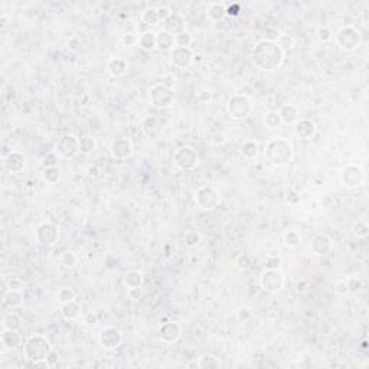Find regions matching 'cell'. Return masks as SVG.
I'll return each instance as SVG.
<instances>
[{"instance_id": "cell-53", "label": "cell", "mask_w": 369, "mask_h": 369, "mask_svg": "<svg viewBox=\"0 0 369 369\" xmlns=\"http://www.w3.org/2000/svg\"><path fill=\"white\" fill-rule=\"evenodd\" d=\"M172 13H173V12H172L170 7H168V6H160V7H157V16H159V21H160V22L168 21V19L170 18Z\"/></svg>"}, {"instance_id": "cell-57", "label": "cell", "mask_w": 369, "mask_h": 369, "mask_svg": "<svg viewBox=\"0 0 369 369\" xmlns=\"http://www.w3.org/2000/svg\"><path fill=\"white\" fill-rule=\"evenodd\" d=\"M237 267L239 270H248L251 267V258L248 255H245V254L239 255L237 258Z\"/></svg>"}, {"instance_id": "cell-50", "label": "cell", "mask_w": 369, "mask_h": 369, "mask_svg": "<svg viewBox=\"0 0 369 369\" xmlns=\"http://www.w3.org/2000/svg\"><path fill=\"white\" fill-rule=\"evenodd\" d=\"M280 35H282V32H280L279 29L270 28V29H267V30H265V36H264L262 39H265V41H271V42H277V41H279V38H280Z\"/></svg>"}, {"instance_id": "cell-36", "label": "cell", "mask_w": 369, "mask_h": 369, "mask_svg": "<svg viewBox=\"0 0 369 369\" xmlns=\"http://www.w3.org/2000/svg\"><path fill=\"white\" fill-rule=\"evenodd\" d=\"M97 149V142L92 136H84L80 139V153L83 154H91Z\"/></svg>"}, {"instance_id": "cell-15", "label": "cell", "mask_w": 369, "mask_h": 369, "mask_svg": "<svg viewBox=\"0 0 369 369\" xmlns=\"http://www.w3.org/2000/svg\"><path fill=\"white\" fill-rule=\"evenodd\" d=\"M110 154L115 160H127L133 154V143L126 137L115 139L110 144Z\"/></svg>"}, {"instance_id": "cell-43", "label": "cell", "mask_w": 369, "mask_h": 369, "mask_svg": "<svg viewBox=\"0 0 369 369\" xmlns=\"http://www.w3.org/2000/svg\"><path fill=\"white\" fill-rule=\"evenodd\" d=\"M183 241L188 248H196L200 242V234L196 231H188L183 237Z\"/></svg>"}, {"instance_id": "cell-26", "label": "cell", "mask_w": 369, "mask_h": 369, "mask_svg": "<svg viewBox=\"0 0 369 369\" xmlns=\"http://www.w3.org/2000/svg\"><path fill=\"white\" fill-rule=\"evenodd\" d=\"M81 314V304L77 300H72L69 303L61 304V316L65 320H75Z\"/></svg>"}, {"instance_id": "cell-60", "label": "cell", "mask_w": 369, "mask_h": 369, "mask_svg": "<svg viewBox=\"0 0 369 369\" xmlns=\"http://www.w3.org/2000/svg\"><path fill=\"white\" fill-rule=\"evenodd\" d=\"M361 349H362V350H367V349H368V342H367L365 339L361 342Z\"/></svg>"}, {"instance_id": "cell-31", "label": "cell", "mask_w": 369, "mask_h": 369, "mask_svg": "<svg viewBox=\"0 0 369 369\" xmlns=\"http://www.w3.org/2000/svg\"><path fill=\"white\" fill-rule=\"evenodd\" d=\"M142 129L144 131V134L147 136V137H156L159 133H160V124H159V121H157V118L156 117H153V115H149V117H146L144 120H143V123H142Z\"/></svg>"}, {"instance_id": "cell-23", "label": "cell", "mask_w": 369, "mask_h": 369, "mask_svg": "<svg viewBox=\"0 0 369 369\" xmlns=\"http://www.w3.org/2000/svg\"><path fill=\"white\" fill-rule=\"evenodd\" d=\"M129 69V64L126 59L123 58H111L109 62H107V71L111 77L114 78H118V77H123Z\"/></svg>"}, {"instance_id": "cell-24", "label": "cell", "mask_w": 369, "mask_h": 369, "mask_svg": "<svg viewBox=\"0 0 369 369\" xmlns=\"http://www.w3.org/2000/svg\"><path fill=\"white\" fill-rule=\"evenodd\" d=\"M206 16L212 22H222L227 18V6L224 3H219V1L211 3L209 7H208V10H206Z\"/></svg>"}, {"instance_id": "cell-40", "label": "cell", "mask_w": 369, "mask_h": 369, "mask_svg": "<svg viewBox=\"0 0 369 369\" xmlns=\"http://www.w3.org/2000/svg\"><path fill=\"white\" fill-rule=\"evenodd\" d=\"M57 300L61 304L69 303V302L75 300V291L72 288H69V287H62L57 293Z\"/></svg>"}, {"instance_id": "cell-45", "label": "cell", "mask_w": 369, "mask_h": 369, "mask_svg": "<svg viewBox=\"0 0 369 369\" xmlns=\"http://www.w3.org/2000/svg\"><path fill=\"white\" fill-rule=\"evenodd\" d=\"M227 142H228V137H227V134L224 131H215L211 136V143L214 146H224Z\"/></svg>"}, {"instance_id": "cell-35", "label": "cell", "mask_w": 369, "mask_h": 369, "mask_svg": "<svg viewBox=\"0 0 369 369\" xmlns=\"http://www.w3.org/2000/svg\"><path fill=\"white\" fill-rule=\"evenodd\" d=\"M221 367L219 359L212 355H202L198 359V368L199 369H218Z\"/></svg>"}, {"instance_id": "cell-13", "label": "cell", "mask_w": 369, "mask_h": 369, "mask_svg": "<svg viewBox=\"0 0 369 369\" xmlns=\"http://www.w3.org/2000/svg\"><path fill=\"white\" fill-rule=\"evenodd\" d=\"M98 341H100V345L103 349L114 350L121 345L123 333L120 332V329H117L114 326H106L104 329H101Z\"/></svg>"}, {"instance_id": "cell-11", "label": "cell", "mask_w": 369, "mask_h": 369, "mask_svg": "<svg viewBox=\"0 0 369 369\" xmlns=\"http://www.w3.org/2000/svg\"><path fill=\"white\" fill-rule=\"evenodd\" d=\"M59 238V229L52 222H41L35 229V239L42 247H51Z\"/></svg>"}, {"instance_id": "cell-16", "label": "cell", "mask_w": 369, "mask_h": 369, "mask_svg": "<svg viewBox=\"0 0 369 369\" xmlns=\"http://www.w3.org/2000/svg\"><path fill=\"white\" fill-rule=\"evenodd\" d=\"M182 336V326L177 322H168L163 323L159 329V338L165 343H174Z\"/></svg>"}, {"instance_id": "cell-52", "label": "cell", "mask_w": 369, "mask_h": 369, "mask_svg": "<svg viewBox=\"0 0 369 369\" xmlns=\"http://www.w3.org/2000/svg\"><path fill=\"white\" fill-rule=\"evenodd\" d=\"M332 30L327 28V26H322L319 30H317V36H319V41L320 42H329L332 39Z\"/></svg>"}, {"instance_id": "cell-56", "label": "cell", "mask_w": 369, "mask_h": 369, "mask_svg": "<svg viewBox=\"0 0 369 369\" xmlns=\"http://www.w3.org/2000/svg\"><path fill=\"white\" fill-rule=\"evenodd\" d=\"M251 316H253V312H251V309L250 307H239L238 309V320L239 322H247V320H250L251 319Z\"/></svg>"}, {"instance_id": "cell-59", "label": "cell", "mask_w": 369, "mask_h": 369, "mask_svg": "<svg viewBox=\"0 0 369 369\" xmlns=\"http://www.w3.org/2000/svg\"><path fill=\"white\" fill-rule=\"evenodd\" d=\"M137 30H139V35H142V33H146V32H149V30H152V29H150V26H147L146 23L142 22V25L137 26Z\"/></svg>"}, {"instance_id": "cell-33", "label": "cell", "mask_w": 369, "mask_h": 369, "mask_svg": "<svg viewBox=\"0 0 369 369\" xmlns=\"http://www.w3.org/2000/svg\"><path fill=\"white\" fill-rule=\"evenodd\" d=\"M42 180L46 182L48 185H55L59 182L61 176H62V172L58 166H52V168H44L42 170Z\"/></svg>"}, {"instance_id": "cell-38", "label": "cell", "mask_w": 369, "mask_h": 369, "mask_svg": "<svg viewBox=\"0 0 369 369\" xmlns=\"http://www.w3.org/2000/svg\"><path fill=\"white\" fill-rule=\"evenodd\" d=\"M77 262H78V257H77V254L74 253V251H64L62 254H61V257H59V264L62 265V267H65V268H72V267H75L77 265Z\"/></svg>"}, {"instance_id": "cell-2", "label": "cell", "mask_w": 369, "mask_h": 369, "mask_svg": "<svg viewBox=\"0 0 369 369\" xmlns=\"http://www.w3.org/2000/svg\"><path fill=\"white\" fill-rule=\"evenodd\" d=\"M264 156L270 165L276 168H284L293 160L294 149L290 140L283 139V137H276L267 142L265 149H264Z\"/></svg>"}, {"instance_id": "cell-37", "label": "cell", "mask_w": 369, "mask_h": 369, "mask_svg": "<svg viewBox=\"0 0 369 369\" xmlns=\"http://www.w3.org/2000/svg\"><path fill=\"white\" fill-rule=\"evenodd\" d=\"M142 22L146 23L147 26H156L157 23L160 22L159 21V16H157V7H147L143 10L142 13Z\"/></svg>"}, {"instance_id": "cell-30", "label": "cell", "mask_w": 369, "mask_h": 369, "mask_svg": "<svg viewBox=\"0 0 369 369\" xmlns=\"http://www.w3.org/2000/svg\"><path fill=\"white\" fill-rule=\"evenodd\" d=\"M264 124L270 130H279L283 126L282 117L279 114V110H270L264 115Z\"/></svg>"}, {"instance_id": "cell-6", "label": "cell", "mask_w": 369, "mask_h": 369, "mask_svg": "<svg viewBox=\"0 0 369 369\" xmlns=\"http://www.w3.org/2000/svg\"><path fill=\"white\" fill-rule=\"evenodd\" d=\"M253 104L248 95L245 94H234L227 103V113L232 120H242L250 115Z\"/></svg>"}, {"instance_id": "cell-39", "label": "cell", "mask_w": 369, "mask_h": 369, "mask_svg": "<svg viewBox=\"0 0 369 369\" xmlns=\"http://www.w3.org/2000/svg\"><path fill=\"white\" fill-rule=\"evenodd\" d=\"M352 234L358 238H365L369 234V225L365 221H356L352 225Z\"/></svg>"}, {"instance_id": "cell-14", "label": "cell", "mask_w": 369, "mask_h": 369, "mask_svg": "<svg viewBox=\"0 0 369 369\" xmlns=\"http://www.w3.org/2000/svg\"><path fill=\"white\" fill-rule=\"evenodd\" d=\"M194 57L195 54L192 52L191 48H182V46H174L169 52V59L170 64L177 69H186L194 64Z\"/></svg>"}, {"instance_id": "cell-17", "label": "cell", "mask_w": 369, "mask_h": 369, "mask_svg": "<svg viewBox=\"0 0 369 369\" xmlns=\"http://www.w3.org/2000/svg\"><path fill=\"white\" fill-rule=\"evenodd\" d=\"M3 165L9 173L18 174L23 172V169L26 168V157L22 153L10 152L7 156L3 157Z\"/></svg>"}, {"instance_id": "cell-42", "label": "cell", "mask_w": 369, "mask_h": 369, "mask_svg": "<svg viewBox=\"0 0 369 369\" xmlns=\"http://www.w3.org/2000/svg\"><path fill=\"white\" fill-rule=\"evenodd\" d=\"M173 38L174 46H182V48H189V45L192 44V41H194L192 35H191L188 30H185V32H182V33L176 35Z\"/></svg>"}, {"instance_id": "cell-4", "label": "cell", "mask_w": 369, "mask_h": 369, "mask_svg": "<svg viewBox=\"0 0 369 369\" xmlns=\"http://www.w3.org/2000/svg\"><path fill=\"white\" fill-rule=\"evenodd\" d=\"M149 98L154 109H170L174 103V92L173 89L169 85H166L165 83H157L150 87Z\"/></svg>"}, {"instance_id": "cell-19", "label": "cell", "mask_w": 369, "mask_h": 369, "mask_svg": "<svg viewBox=\"0 0 369 369\" xmlns=\"http://www.w3.org/2000/svg\"><path fill=\"white\" fill-rule=\"evenodd\" d=\"M316 131H317V127L314 121H312L310 118H300L294 124V134L300 140H310L312 137H314Z\"/></svg>"}, {"instance_id": "cell-18", "label": "cell", "mask_w": 369, "mask_h": 369, "mask_svg": "<svg viewBox=\"0 0 369 369\" xmlns=\"http://www.w3.org/2000/svg\"><path fill=\"white\" fill-rule=\"evenodd\" d=\"M163 30L170 33L172 36H176L182 32L186 30V19L180 13H172L168 21L163 22Z\"/></svg>"}, {"instance_id": "cell-21", "label": "cell", "mask_w": 369, "mask_h": 369, "mask_svg": "<svg viewBox=\"0 0 369 369\" xmlns=\"http://www.w3.org/2000/svg\"><path fill=\"white\" fill-rule=\"evenodd\" d=\"M332 245H333L332 239L329 238L326 234H317V235H314V238L312 239L310 250L314 255L323 257L332 250Z\"/></svg>"}, {"instance_id": "cell-9", "label": "cell", "mask_w": 369, "mask_h": 369, "mask_svg": "<svg viewBox=\"0 0 369 369\" xmlns=\"http://www.w3.org/2000/svg\"><path fill=\"white\" fill-rule=\"evenodd\" d=\"M195 200L202 211H212L219 205L221 195L214 186H200L196 189Z\"/></svg>"}, {"instance_id": "cell-25", "label": "cell", "mask_w": 369, "mask_h": 369, "mask_svg": "<svg viewBox=\"0 0 369 369\" xmlns=\"http://www.w3.org/2000/svg\"><path fill=\"white\" fill-rule=\"evenodd\" d=\"M156 48L162 52H170L174 48V38L166 30H160L156 35Z\"/></svg>"}, {"instance_id": "cell-55", "label": "cell", "mask_w": 369, "mask_h": 369, "mask_svg": "<svg viewBox=\"0 0 369 369\" xmlns=\"http://www.w3.org/2000/svg\"><path fill=\"white\" fill-rule=\"evenodd\" d=\"M127 296L129 299L133 302H137L143 297V287H134V288H129L127 290Z\"/></svg>"}, {"instance_id": "cell-28", "label": "cell", "mask_w": 369, "mask_h": 369, "mask_svg": "<svg viewBox=\"0 0 369 369\" xmlns=\"http://www.w3.org/2000/svg\"><path fill=\"white\" fill-rule=\"evenodd\" d=\"M123 283L127 288H134V287H143L144 283V277L143 273L139 270H130L124 274L123 277Z\"/></svg>"}, {"instance_id": "cell-47", "label": "cell", "mask_w": 369, "mask_h": 369, "mask_svg": "<svg viewBox=\"0 0 369 369\" xmlns=\"http://www.w3.org/2000/svg\"><path fill=\"white\" fill-rule=\"evenodd\" d=\"M280 265H282V260H280L279 257H274V255L268 257V258L265 260V262H264L265 270H279Z\"/></svg>"}, {"instance_id": "cell-46", "label": "cell", "mask_w": 369, "mask_h": 369, "mask_svg": "<svg viewBox=\"0 0 369 369\" xmlns=\"http://www.w3.org/2000/svg\"><path fill=\"white\" fill-rule=\"evenodd\" d=\"M7 290H13V291H23V282L18 277H12L6 282Z\"/></svg>"}, {"instance_id": "cell-20", "label": "cell", "mask_w": 369, "mask_h": 369, "mask_svg": "<svg viewBox=\"0 0 369 369\" xmlns=\"http://www.w3.org/2000/svg\"><path fill=\"white\" fill-rule=\"evenodd\" d=\"M1 346L6 350H16L22 345V336L19 330H10V329H3L1 336H0Z\"/></svg>"}, {"instance_id": "cell-27", "label": "cell", "mask_w": 369, "mask_h": 369, "mask_svg": "<svg viewBox=\"0 0 369 369\" xmlns=\"http://www.w3.org/2000/svg\"><path fill=\"white\" fill-rule=\"evenodd\" d=\"M3 304L10 309L21 307L23 304V293L22 291H13V290H6L3 293Z\"/></svg>"}, {"instance_id": "cell-3", "label": "cell", "mask_w": 369, "mask_h": 369, "mask_svg": "<svg viewBox=\"0 0 369 369\" xmlns=\"http://www.w3.org/2000/svg\"><path fill=\"white\" fill-rule=\"evenodd\" d=\"M52 352V345L44 335H32L23 343V353L29 362L45 361Z\"/></svg>"}, {"instance_id": "cell-12", "label": "cell", "mask_w": 369, "mask_h": 369, "mask_svg": "<svg viewBox=\"0 0 369 369\" xmlns=\"http://www.w3.org/2000/svg\"><path fill=\"white\" fill-rule=\"evenodd\" d=\"M260 285L264 291L277 293L284 287V274L280 270H264L261 273Z\"/></svg>"}, {"instance_id": "cell-41", "label": "cell", "mask_w": 369, "mask_h": 369, "mask_svg": "<svg viewBox=\"0 0 369 369\" xmlns=\"http://www.w3.org/2000/svg\"><path fill=\"white\" fill-rule=\"evenodd\" d=\"M284 242L288 248H297L302 242V235L297 231H288L284 235Z\"/></svg>"}, {"instance_id": "cell-1", "label": "cell", "mask_w": 369, "mask_h": 369, "mask_svg": "<svg viewBox=\"0 0 369 369\" xmlns=\"http://www.w3.org/2000/svg\"><path fill=\"white\" fill-rule=\"evenodd\" d=\"M284 55L285 52L279 46L277 42L261 39L254 45L251 58H253L254 65L258 69L265 71V72H273L283 65Z\"/></svg>"}, {"instance_id": "cell-51", "label": "cell", "mask_w": 369, "mask_h": 369, "mask_svg": "<svg viewBox=\"0 0 369 369\" xmlns=\"http://www.w3.org/2000/svg\"><path fill=\"white\" fill-rule=\"evenodd\" d=\"M335 293L338 296H345L349 293V288H347V283L346 280H339V282L335 283V287H333Z\"/></svg>"}, {"instance_id": "cell-22", "label": "cell", "mask_w": 369, "mask_h": 369, "mask_svg": "<svg viewBox=\"0 0 369 369\" xmlns=\"http://www.w3.org/2000/svg\"><path fill=\"white\" fill-rule=\"evenodd\" d=\"M279 114L282 117L283 124L287 126H294L300 120V111L293 104H284L279 110Z\"/></svg>"}, {"instance_id": "cell-49", "label": "cell", "mask_w": 369, "mask_h": 369, "mask_svg": "<svg viewBox=\"0 0 369 369\" xmlns=\"http://www.w3.org/2000/svg\"><path fill=\"white\" fill-rule=\"evenodd\" d=\"M121 42L124 46H134V45H139V36L136 35V33H126V35H123V38H121Z\"/></svg>"}, {"instance_id": "cell-34", "label": "cell", "mask_w": 369, "mask_h": 369, "mask_svg": "<svg viewBox=\"0 0 369 369\" xmlns=\"http://www.w3.org/2000/svg\"><path fill=\"white\" fill-rule=\"evenodd\" d=\"M22 326V317L18 313H6L3 316V329H10V330H19Z\"/></svg>"}, {"instance_id": "cell-32", "label": "cell", "mask_w": 369, "mask_h": 369, "mask_svg": "<svg viewBox=\"0 0 369 369\" xmlns=\"http://www.w3.org/2000/svg\"><path fill=\"white\" fill-rule=\"evenodd\" d=\"M156 35H157V32H154V30H149L146 33H142L139 36V46L143 51H153V49H156Z\"/></svg>"}, {"instance_id": "cell-8", "label": "cell", "mask_w": 369, "mask_h": 369, "mask_svg": "<svg viewBox=\"0 0 369 369\" xmlns=\"http://www.w3.org/2000/svg\"><path fill=\"white\" fill-rule=\"evenodd\" d=\"M173 163L180 170H194L199 165V154L191 146H182L173 153Z\"/></svg>"}, {"instance_id": "cell-10", "label": "cell", "mask_w": 369, "mask_h": 369, "mask_svg": "<svg viewBox=\"0 0 369 369\" xmlns=\"http://www.w3.org/2000/svg\"><path fill=\"white\" fill-rule=\"evenodd\" d=\"M341 182L347 189H356L364 185L365 172L358 165H346L341 170Z\"/></svg>"}, {"instance_id": "cell-7", "label": "cell", "mask_w": 369, "mask_h": 369, "mask_svg": "<svg viewBox=\"0 0 369 369\" xmlns=\"http://www.w3.org/2000/svg\"><path fill=\"white\" fill-rule=\"evenodd\" d=\"M54 150L61 159H74L80 153V139L75 134H62L54 146Z\"/></svg>"}, {"instance_id": "cell-29", "label": "cell", "mask_w": 369, "mask_h": 369, "mask_svg": "<svg viewBox=\"0 0 369 369\" xmlns=\"http://www.w3.org/2000/svg\"><path fill=\"white\" fill-rule=\"evenodd\" d=\"M239 153L245 157V159H255L260 153V146L255 140H245L241 146H239Z\"/></svg>"}, {"instance_id": "cell-44", "label": "cell", "mask_w": 369, "mask_h": 369, "mask_svg": "<svg viewBox=\"0 0 369 369\" xmlns=\"http://www.w3.org/2000/svg\"><path fill=\"white\" fill-rule=\"evenodd\" d=\"M277 44H279V46L285 52L287 49H291V48L294 46V39H293V36H290V35L282 33L280 38H279V41H277Z\"/></svg>"}, {"instance_id": "cell-54", "label": "cell", "mask_w": 369, "mask_h": 369, "mask_svg": "<svg viewBox=\"0 0 369 369\" xmlns=\"http://www.w3.org/2000/svg\"><path fill=\"white\" fill-rule=\"evenodd\" d=\"M57 156H58L57 153H48L44 159H42V166H44V168H52V166H57V162H58Z\"/></svg>"}, {"instance_id": "cell-61", "label": "cell", "mask_w": 369, "mask_h": 369, "mask_svg": "<svg viewBox=\"0 0 369 369\" xmlns=\"http://www.w3.org/2000/svg\"><path fill=\"white\" fill-rule=\"evenodd\" d=\"M6 22H7V21H6V18H4V16H1V26H3V28H4V26L7 25Z\"/></svg>"}, {"instance_id": "cell-48", "label": "cell", "mask_w": 369, "mask_h": 369, "mask_svg": "<svg viewBox=\"0 0 369 369\" xmlns=\"http://www.w3.org/2000/svg\"><path fill=\"white\" fill-rule=\"evenodd\" d=\"M347 288H349V293L352 291V293H356L358 290H361L362 288V282H361V279H358V277H350V279H347Z\"/></svg>"}, {"instance_id": "cell-58", "label": "cell", "mask_w": 369, "mask_h": 369, "mask_svg": "<svg viewBox=\"0 0 369 369\" xmlns=\"http://www.w3.org/2000/svg\"><path fill=\"white\" fill-rule=\"evenodd\" d=\"M227 15H229V16H237V15H239V4L228 6L227 7Z\"/></svg>"}, {"instance_id": "cell-5", "label": "cell", "mask_w": 369, "mask_h": 369, "mask_svg": "<svg viewBox=\"0 0 369 369\" xmlns=\"http://www.w3.org/2000/svg\"><path fill=\"white\" fill-rule=\"evenodd\" d=\"M336 44L338 46L342 49V51H346V52H352V51H356L359 46H361V42H362V36H361V32L352 26V25H345L342 26L338 32H336Z\"/></svg>"}]
</instances>
